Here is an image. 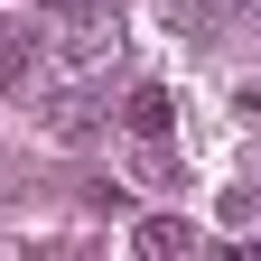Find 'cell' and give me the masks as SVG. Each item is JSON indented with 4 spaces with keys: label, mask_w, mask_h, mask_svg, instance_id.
Returning <instances> with one entry per match:
<instances>
[{
    "label": "cell",
    "mask_w": 261,
    "mask_h": 261,
    "mask_svg": "<svg viewBox=\"0 0 261 261\" xmlns=\"http://www.w3.org/2000/svg\"><path fill=\"white\" fill-rule=\"evenodd\" d=\"M140 252H196V224H177V215L140 224Z\"/></svg>",
    "instance_id": "6da1fadb"
},
{
    "label": "cell",
    "mask_w": 261,
    "mask_h": 261,
    "mask_svg": "<svg viewBox=\"0 0 261 261\" xmlns=\"http://www.w3.org/2000/svg\"><path fill=\"white\" fill-rule=\"evenodd\" d=\"M130 130H140V140H159V130H168V93H159V84L130 93Z\"/></svg>",
    "instance_id": "7a4b0ae2"
}]
</instances>
